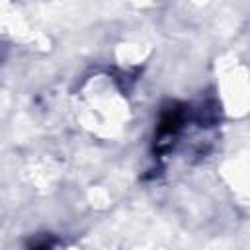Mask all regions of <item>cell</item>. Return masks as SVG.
<instances>
[{
    "label": "cell",
    "instance_id": "obj_1",
    "mask_svg": "<svg viewBox=\"0 0 250 250\" xmlns=\"http://www.w3.org/2000/svg\"><path fill=\"white\" fill-rule=\"evenodd\" d=\"M33 250H51V246H49L47 242H41V244H39V246H35Z\"/></svg>",
    "mask_w": 250,
    "mask_h": 250
}]
</instances>
